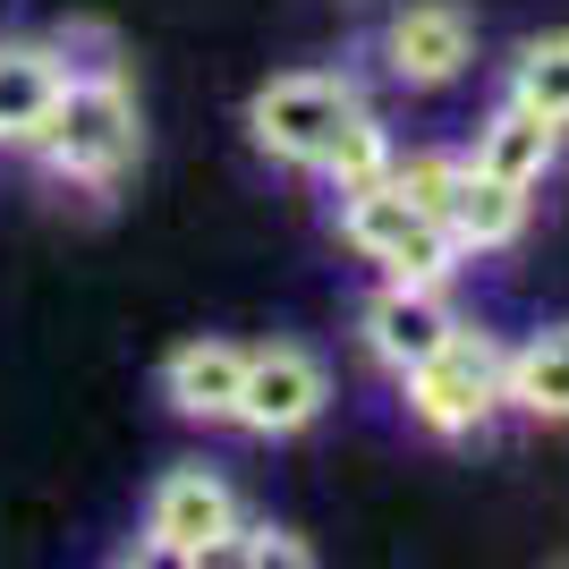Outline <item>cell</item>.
Instances as JSON below:
<instances>
[{
    "label": "cell",
    "mask_w": 569,
    "mask_h": 569,
    "mask_svg": "<svg viewBox=\"0 0 569 569\" xmlns=\"http://www.w3.org/2000/svg\"><path fill=\"white\" fill-rule=\"evenodd\" d=\"M26 153L51 170V179H77V188H111L119 170L137 162V94L111 60H77L60 102L43 111V128L26 137Z\"/></svg>",
    "instance_id": "obj_1"
},
{
    "label": "cell",
    "mask_w": 569,
    "mask_h": 569,
    "mask_svg": "<svg viewBox=\"0 0 569 569\" xmlns=\"http://www.w3.org/2000/svg\"><path fill=\"white\" fill-rule=\"evenodd\" d=\"M340 238H349L366 263H382V281H451L459 272V238L433 213H417L391 179L340 196Z\"/></svg>",
    "instance_id": "obj_2"
},
{
    "label": "cell",
    "mask_w": 569,
    "mask_h": 569,
    "mask_svg": "<svg viewBox=\"0 0 569 569\" xmlns=\"http://www.w3.org/2000/svg\"><path fill=\"white\" fill-rule=\"evenodd\" d=\"M349 111H357V77L289 69V77H272V86H256V102H247V137H256V153H272V162L315 170Z\"/></svg>",
    "instance_id": "obj_3"
},
{
    "label": "cell",
    "mask_w": 569,
    "mask_h": 569,
    "mask_svg": "<svg viewBox=\"0 0 569 569\" xmlns=\"http://www.w3.org/2000/svg\"><path fill=\"white\" fill-rule=\"evenodd\" d=\"M501 357L510 349H493V332H468V323H459L426 366L400 375L408 382V417L426 433H476L501 408Z\"/></svg>",
    "instance_id": "obj_4"
},
{
    "label": "cell",
    "mask_w": 569,
    "mask_h": 569,
    "mask_svg": "<svg viewBox=\"0 0 569 569\" xmlns=\"http://www.w3.org/2000/svg\"><path fill=\"white\" fill-rule=\"evenodd\" d=\"M238 493L213 468H170L144 501V552L153 561H230L238 545Z\"/></svg>",
    "instance_id": "obj_5"
},
{
    "label": "cell",
    "mask_w": 569,
    "mask_h": 569,
    "mask_svg": "<svg viewBox=\"0 0 569 569\" xmlns=\"http://www.w3.org/2000/svg\"><path fill=\"white\" fill-rule=\"evenodd\" d=\"M332 400V375L323 357L298 349V340H272V349H247V391H238V426L281 442V433H307Z\"/></svg>",
    "instance_id": "obj_6"
},
{
    "label": "cell",
    "mask_w": 569,
    "mask_h": 569,
    "mask_svg": "<svg viewBox=\"0 0 569 569\" xmlns=\"http://www.w3.org/2000/svg\"><path fill=\"white\" fill-rule=\"evenodd\" d=\"M382 77H400V86H417V94H433V86H451V77H468L476 60V26L459 0H408V9H391V26H382Z\"/></svg>",
    "instance_id": "obj_7"
},
{
    "label": "cell",
    "mask_w": 569,
    "mask_h": 569,
    "mask_svg": "<svg viewBox=\"0 0 569 569\" xmlns=\"http://www.w3.org/2000/svg\"><path fill=\"white\" fill-rule=\"evenodd\" d=\"M357 332H366V357L382 375H408V366H426L459 332V315L442 298V281H382L366 298V315H357Z\"/></svg>",
    "instance_id": "obj_8"
},
{
    "label": "cell",
    "mask_w": 569,
    "mask_h": 569,
    "mask_svg": "<svg viewBox=\"0 0 569 569\" xmlns=\"http://www.w3.org/2000/svg\"><path fill=\"white\" fill-rule=\"evenodd\" d=\"M238 391H247V349L238 340H188L162 357V400L196 426H238Z\"/></svg>",
    "instance_id": "obj_9"
},
{
    "label": "cell",
    "mask_w": 569,
    "mask_h": 569,
    "mask_svg": "<svg viewBox=\"0 0 569 569\" xmlns=\"http://www.w3.org/2000/svg\"><path fill=\"white\" fill-rule=\"evenodd\" d=\"M501 408L536 426H569V323H545L501 357Z\"/></svg>",
    "instance_id": "obj_10"
},
{
    "label": "cell",
    "mask_w": 569,
    "mask_h": 569,
    "mask_svg": "<svg viewBox=\"0 0 569 569\" xmlns=\"http://www.w3.org/2000/svg\"><path fill=\"white\" fill-rule=\"evenodd\" d=\"M552 153H561V128H552L545 111H527L519 94H501V111L476 128V170H493V179H510V188H536L552 170Z\"/></svg>",
    "instance_id": "obj_11"
},
{
    "label": "cell",
    "mask_w": 569,
    "mask_h": 569,
    "mask_svg": "<svg viewBox=\"0 0 569 569\" xmlns=\"http://www.w3.org/2000/svg\"><path fill=\"white\" fill-rule=\"evenodd\" d=\"M69 86L60 43H0V144H26Z\"/></svg>",
    "instance_id": "obj_12"
},
{
    "label": "cell",
    "mask_w": 569,
    "mask_h": 569,
    "mask_svg": "<svg viewBox=\"0 0 569 569\" xmlns=\"http://www.w3.org/2000/svg\"><path fill=\"white\" fill-rule=\"evenodd\" d=\"M451 238H459V256H493V247H510V238L527 230V188H510V179H493V170H459V188H451Z\"/></svg>",
    "instance_id": "obj_13"
},
{
    "label": "cell",
    "mask_w": 569,
    "mask_h": 569,
    "mask_svg": "<svg viewBox=\"0 0 569 569\" xmlns=\"http://www.w3.org/2000/svg\"><path fill=\"white\" fill-rule=\"evenodd\" d=\"M391 162H400V153H391V128H382L375 111H366V102H357L349 119H340V137L323 144V179H332V196H349V188H375V179H391Z\"/></svg>",
    "instance_id": "obj_14"
},
{
    "label": "cell",
    "mask_w": 569,
    "mask_h": 569,
    "mask_svg": "<svg viewBox=\"0 0 569 569\" xmlns=\"http://www.w3.org/2000/svg\"><path fill=\"white\" fill-rule=\"evenodd\" d=\"M510 94L527 111H545L552 128H569V34H527L510 60Z\"/></svg>",
    "instance_id": "obj_15"
},
{
    "label": "cell",
    "mask_w": 569,
    "mask_h": 569,
    "mask_svg": "<svg viewBox=\"0 0 569 569\" xmlns=\"http://www.w3.org/2000/svg\"><path fill=\"white\" fill-rule=\"evenodd\" d=\"M459 153H400V162H391V188L408 196V204H417V213H451V188H459ZM442 230H451V221H442Z\"/></svg>",
    "instance_id": "obj_16"
},
{
    "label": "cell",
    "mask_w": 569,
    "mask_h": 569,
    "mask_svg": "<svg viewBox=\"0 0 569 569\" xmlns=\"http://www.w3.org/2000/svg\"><path fill=\"white\" fill-rule=\"evenodd\" d=\"M230 561H247V569H307L315 552L298 545V536H289V527H238V545H230Z\"/></svg>",
    "instance_id": "obj_17"
}]
</instances>
